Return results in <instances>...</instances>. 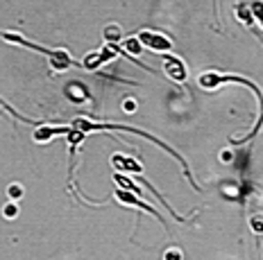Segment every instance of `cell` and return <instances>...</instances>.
I'll return each instance as SVG.
<instances>
[{"label":"cell","mask_w":263,"mask_h":260,"mask_svg":"<svg viewBox=\"0 0 263 260\" xmlns=\"http://www.w3.org/2000/svg\"><path fill=\"white\" fill-rule=\"evenodd\" d=\"M250 226L256 235H263V215H254V218L250 220Z\"/></svg>","instance_id":"14"},{"label":"cell","mask_w":263,"mask_h":260,"mask_svg":"<svg viewBox=\"0 0 263 260\" xmlns=\"http://www.w3.org/2000/svg\"><path fill=\"white\" fill-rule=\"evenodd\" d=\"M134 106H136V104H134V102H125V111H129V113H132V111H136V109H134Z\"/></svg>","instance_id":"20"},{"label":"cell","mask_w":263,"mask_h":260,"mask_svg":"<svg viewBox=\"0 0 263 260\" xmlns=\"http://www.w3.org/2000/svg\"><path fill=\"white\" fill-rule=\"evenodd\" d=\"M7 192H9V199H12V202H18V199L23 197V188L16 186V183H14V186H9Z\"/></svg>","instance_id":"17"},{"label":"cell","mask_w":263,"mask_h":260,"mask_svg":"<svg viewBox=\"0 0 263 260\" xmlns=\"http://www.w3.org/2000/svg\"><path fill=\"white\" fill-rule=\"evenodd\" d=\"M116 199H118L120 204H127V206H136V208H141V210H145V213H150L152 218H157L159 222H163V218H161V215L157 213L155 208H152L150 204H147V202H143V199H141L139 194H134L132 190H125V188H120V190L116 192Z\"/></svg>","instance_id":"6"},{"label":"cell","mask_w":263,"mask_h":260,"mask_svg":"<svg viewBox=\"0 0 263 260\" xmlns=\"http://www.w3.org/2000/svg\"><path fill=\"white\" fill-rule=\"evenodd\" d=\"M236 16H238L240 23L252 25V20H254V14H252V5H245V3L236 5Z\"/></svg>","instance_id":"11"},{"label":"cell","mask_w":263,"mask_h":260,"mask_svg":"<svg viewBox=\"0 0 263 260\" xmlns=\"http://www.w3.org/2000/svg\"><path fill=\"white\" fill-rule=\"evenodd\" d=\"M252 14H254V18L259 20V25H261V30H263V3H252Z\"/></svg>","instance_id":"16"},{"label":"cell","mask_w":263,"mask_h":260,"mask_svg":"<svg viewBox=\"0 0 263 260\" xmlns=\"http://www.w3.org/2000/svg\"><path fill=\"white\" fill-rule=\"evenodd\" d=\"M105 39L109 43H118L120 39H123V30H120L118 25H107L105 28Z\"/></svg>","instance_id":"13"},{"label":"cell","mask_w":263,"mask_h":260,"mask_svg":"<svg viewBox=\"0 0 263 260\" xmlns=\"http://www.w3.org/2000/svg\"><path fill=\"white\" fill-rule=\"evenodd\" d=\"M116 55H120V48L116 46V43H109V46H105L102 50L89 52V55L84 57V61H82V68L84 70H98L100 66H105L107 61H111Z\"/></svg>","instance_id":"5"},{"label":"cell","mask_w":263,"mask_h":260,"mask_svg":"<svg viewBox=\"0 0 263 260\" xmlns=\"http://www.w3.org/2000/svg\"><path fill=\"white\" fill-rule=\"evenodd\" d=\"M141 50H143V46H141V41H139V36H132V39L125 41V52H129V57L134 59L136 55H141ZM123 50H120V55H125Z\"/></svg>","instance_id":"12"},{"label":"cell","mask_w":263,"mask_h":260,"mask_svg":"<svg viewBox=\"0 0 263 260\" xmlns=\"http://www.w3.org/2000/svg\"><path fill=\"white\" fill-rule=\"evenodd\" d=\"M163 260H182V251H179V249H168Z\"/></svg>","instance_id":"19"},{"label":"cell","mask_w":263,"mask_h":260,"mask_svg":"<svg viewBox=\"0 0 263 260\" xmlns=\"http://www.w3.org/2000/svg\"><path fill=\"white\" fill-rule=\"evenodd\" d=\"M73 127L75 129H80V132H84V134H89V132H111V129H118V132H132V134H136V136H141V138H147V140H152L155 145H159L161 149H166L171 156H175V159L179 161V163L184 165V172H186V177H189V181L193 183V188H197V183L193 181V175H191V170H189V165L184 163V159L175 151L171 145H166L163 140H159L155 138L152 134H147V132H141V129H136V127H129V124H109V122H93L89 120V118H75L73 120Z\"/></svg>","instance_id":"1"},{"label":"cell","mask_w":263,"mask_h":260,"mask_svg":"<svg viewBox=\"0 0 263 260\" xmlns=\"http://www.w3.org/2000/svg\"><path fill=\"white\" fill-rule=\"evenodd\" d=\"M16 213H18V206H16V202H9V204L3 208V215H5V218H9V220H12Z\"/></svg>","instance_id":"18"},{"label":"cell","mask_w":263,"mask_h":260,"mask_svg":"<svg viewBox=\"0 0 263 260\" xmlns=\"http://www.w3.org/2000/svg\"><path fill=\"white\" fill-rule=\"evenodd\" d=\"M66 95H68L73 102L89 100V93H86V89L82 84H68V86H66Z\"/></svg>","instance_id":"10"},{"label":"cell","mask_w":263,"mask_h":260,"mask_svg":"<svg viewBox=\"0 0 263 260\" xmlns=\"http://www.w3.org/2000/svg\"><path fill=\"white\" fill-rule=\"evenodd\" d=\"M261 124H263V111H261L259 120H256V124H254V129L250 132V136H245V138H240V140H232V143H234V145H240V143H245V140H250L252 136H256V134H259V129H261Z\"/></svg>","instance_id":"15"},{"label":"cell","mask_w":263,"mask_h":260,"mask_svg":"<svg viewBox=\"0 0 263 260\" xmlns=\"http://www.w3.org/2000/svg\"><path fill=\"white\" fill-rule=\"evenodd\" d=\"M70 129L73 127H39V129H34L32 138H34L36 143H48V140L59 136V134H70Z\"/></svg>","instance_id":"9"},{"label":"cell","mask_w":263,"mask_h":260,"mask_svg":"<svg viewBox=\"0 0 263 260\" xmlns=\"http://www.w3.org/2000/svg\"><path fill=\"white\" fill-rule=\"evenodd\" d=\"M163 68H166V75L173 79V82H177V84H184L186 82V77H189V70H186L184 66V61L182 59H177V57H166V61H163Z\"/></svg>","instance_id":"7"},{"label":"cell","mask_w":263,"mask_h":260,"mask_svg":"<svg viewBox=\"0 0 263 260\" xmlns=\"http://www.w3.org/2000/svg\"><path fill=\"white\" fill-rule=\"evenodd\" d=\"M139 41L145 50H152V52H171L173 50V41L168 39L166 34L161 32H152V30H143L139 32Z\"/></svg>","instance_id":"4"},{"label":"cell","mask_w":263,"mask_h":260,"mask_svg":"<svg viewBox=\"0 0 263 260\" xmlns=\"http://www.w3.org/2000/svg\"><path fill=\"white\" fill-rule=\"evenodd\" d=\"M0 36H3L5 41H9V43H16V46L30 48V50H36V52H41V55H46L48 59H50V68L54 70V73H64V70H68V68H78L80 66V63L75 61V59L70 57L66 50H50V48L36 46V43L23 39V36L16 34V32H0Z\"/></svg>","instance_id":"2"},{"label":"cell","mask_w":263,"mask_h":260,"mask_svg":"<svg viewBox=\"0 0 263 260\" xmlns=\"http://www.w3.org/2000/svg\"><path fill=\"white\" fill-rule=\"evenodd\" d=\"M197 82H200V86L204 91H216L218 86H222V84H243V86H248V89L254 91L256 100H259V106L263 109V93H261V89L254 82L245 79V77H238V75H222V73H216V70H209V73L200 75V79H197Z\"/></svg>","instance_id":"3"},{"label":"cell","mask_w":263,"mask_h":260,"mask_svg":"<svg viewBox=\"0 0 263 260\" xmlns=\"http://www.w3.org/2000/svg\"><path fill=\"white\" fill-rule=\"evenodd\" d=\"M111 163H114L116 170L129 172V175H141V172H143V165H141L139 161L129 159V156H125V154H114L111 156Z\"/></svg>","instance_id":"8"}]
</instances>
